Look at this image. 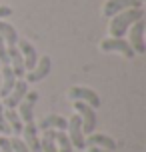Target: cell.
I'll return each mask as SVG.
<instances>
[{
  "label": "cell",
  "instance_id": "cell-1",
  "mask_svg": "<svg viewBox=\"0 0 146 152\" xmlns=\"http://www.w3.org/2000/svg\"><path fill=\"white\" fill-rule=\"evenodd\" d=\"M140 18H144V8H128L124 12H118L112 18H108L110 20L108 22V34L114 38H124L128 28Z\"/></svg>",
  "mask_w": 146,
  "mask_h": 152
},
{
  "label": "cell",
  "instance_id": "cell-2",
  "mask_svg": "<svg viewBox=\"0 0 146 152\" xmlns=\"http://www.w3.org/2000/svg\"><path fill=\"white\" fill-rule=\"evenodd\" d=\"M72 106H74V114H78V118L82 122V132H84L86 136L92 134V132H96V128H98V114H96V108L88 106L84 102H72Z\"/></svg>",
  "mask_w": 146,
  "mask_h": 152
},
{
  "label": "cell",
  "instance_id": "cell-3",
  "mask_svg": "<svg viewBox=\"0 0 146 152\" xmlns=\"http://www.w3.org/2000/svg\"><path fill=\"white\" fill-rule=\"evenodd\" d=\"M128 44L132 46V50L134 54H144L146 52V20L144 18H140L136 22L132 24L130 28H128Z\"/></svg>",
  "mask_w": 146,
  "mask_h": 152
},
{
  "label": "cell",
  "instance_id": "cell-4",
  "mask_svg": "<svg viewBox=\"0 0 146 152\" xmlns=\"http://www.w3.org/2000/svg\"><path fill=\"white\" fill-rule=\"evenodd\" d=\"M68 124H66V136H68L72 148H78V150H84L86 148V134L82 132V122L78 118V114H72L70 118H66Z\"/></svg>",
  "mask_w": 146,
  "mask_h": 152
},
{
  "label": "cell",
  "instance_id": "cell-5",
  "mask_svg": "<svg viewBox=\"0 0 146 152\" xmlns=\"http://www.w3.org/2000/svg\"><path fill=\"white\" fill-rule=\"evenodd\" d=\"M100 50H102V52H106V54H112V52L122 54L124 58H134V56H136L126 38H114V36L104 38V40L100 42Z\"/></svg>",
  "mask_w": 146,
  "mask_h": 152
},
{
  "label": "cell",
  "instance_id": "cell-6",
  "mask_svg": "<svg viewBox=\"0 0 146 152\" xmlns=\"http://www.w3.org/2000/svg\"><path fill=\"white\" fill-rule=\"evenodd\" d=\"M50 70H52V60H50V56H38V62L34 64L32 70H28V72L24 74V80H26L28 84L42 82L44 78H48Z\"/></svg>",
  "mask_w": 146,
  "mask_h": 152
},
{
  "label": "cell",
  "instance_id": "cell-7",
  "mask_svg": "<svg viewBox=\"0 0 146 152\" xmlns=\"http://www.w3.org/2000/svg\"><path fill=\"white\" fill-rule=\"evenodd\" d=\"M68 98L72 100V102H84V104H88V106H92V108L100 106L98 92H94L92 88H88V86H72L68 90Z\"/></svg>",
  "mask_w": 146,
  "mask_h": 152
},
{
  "label": "cell",
  "instance_id": "cell-8",
  "mask_svg": "<svg viewBox=\"0 0 146 152\" xmlns=\"http://www.w3.org/2000/svg\"><path fill=\"white\" fill-rule=\"evenodd\" d=\"M36 102H38V92L28 90L26 96L22 98V102L16 106V112H18V116H20V120H22L24 124L34 122V106H36Z\"/></svg>",
  "mask_w": 146,
  "mask_h": 152
},
{
  "label": "cell",
  "instance_id": "cell-9",
  "mask_svg": "<svg viewBox=\"0 0 146 152\" xmlns=\"http://www.w3.org/2000/svg\"><path fill=\"white\" fill-rule=\"evenodd\" d=\"M28 86H30V84L26 82L24 78H18L16 84H14V88H12L4 98L0 100V102H2V106H4V108H16L20 102H22V98L26 96V92L30 90Z\"/></svg>",
  "mask_w": 146,
  "mask_h": 152
},
{
  "label": "cell",
  "instance_id": "cell-10",
  "mask_svg": "<svg viewBox=\"0 0 146 152\" xmlns=\"http://www.w3.org/2000/svg\"><path fill=\"white\" fill-rule=\"evenodd\" d=\"M128 8H144V4L138 0H106L104 6H102V14L106 18H112L114 14L124 12Z\"/></svg>",
  "mask_w": 146,
  "mask_h": 152
},
{
  "label": "cell",
  "instance_id": "cell-11",
  "mask_svg": "<svg viewBox=\"0 0 146 152\" xmlns=\"http://www.w3.org/2000/svg\"><path fill=\"white\" fill-rule=\"evenodd\" d=\"M38 132H40V130H38V126H36L34 122L24 124L20 138H22L24 144L28 146V150H30V152H40V134H38Z\"/></svg>",
  "mask_w": 146,
  "mask_h": 152
},
{
  "label": "cell",
  "instance_id": "cell-12",
  "mask_svg": "<svg viewBox=\"0 0 146 152\" xmlns=\"http://www.w3.org/2000/svg\"><path fill=\"white\" fill-rule=\"evenodd\" d=\"M16 46H18V50H20V56H22V60H24V68H26V72L32 70L34 64L38 62V52H36L34 44L28 42V40H18Z\"/></svg>",
  "mask_w": 146,
  "mask_h": 152
},
{
  "label": "cell",
  "instance_id": "cell-13",
  "mask_svg": "<svg viewBox=\"0 0 146 152\" xmlns=\"http://www.w3.org/2000/svg\"><path fill=\"white\" fill-rule=\"evenodd\" d=\"M86 146H96V148H102V150L114 152L116 150V140L108 134H100V132H92L86 136Z\"/></svg>",
  "mask_w": 146,
  "mask_h": 152
},
{
  "label": "cell",
  "instance_id": "cell-14",
  "mask_svg": "<svg viewBox=\"0 0 146 152\" xmlns=\"http://www.w3.org/2000/svg\"><path fill=\"white\" fill-rule=\"evenodd\" d=\"M66 124H68V120L64 116H60V114H48L36 126H38V130L44 132V130H66Z\"/></svg>",
  "mask_w": 146,
  "mask_h": 152
},
{
  "label": "cell",
  "instance_id": "cell-15",
  "mask_svg": "<svg viewBox=\"0 0 146 152\" xmlns=\"http://www.w3.org/2000/svg\"><path fill=\"white\" fill-rule=\"evenodd\" d=\"M8 66H10V70H12V72H14L16 78H24L26 68H24V60H22V56H20L18 46L8 48Z\"/></svg>",
  "mask_w": 146,
  "mask_h": 152
},
{
  "label": "cell",
  "instance_id": "cell-16",
  "mask_svg": "<svg viewBox=\"0 0 146 152\" xmlns=\"http://www.w3.org/2000/svg\"><path fill=\"white\" fill-rule=\"evenodd\" d=\"M4 116H6L10 134H12V136H20V134H22V128H24V122L20 120L16 108H4Z\"/></svg>",
  "mask_w": 146,
  "mask_h": 152
},
{
  "label": "cell",
  "instance_id": "cell-17",
  "mask_svg": "<svg viewBox=\"0 0 146 152\" xmlns=\"http://www.w3.org/2000/svg\"><path fill=\"white\" fill-rule=\"evenodd\" d=\"M0 36H2L4 42H6L8 48H14V46L18 44V40H20L16 28L10 22H6V20H0Z\"/></svg>",
  "mask_w": 146,
  "mask_h": 152
},
{
  "label": "cell",
  "instance_id": "cell-18",
  "mask_svg": "<svg viewBox=\"0 0 146 152\" xmlns=\"http://www.w3.org/2000/svg\"><path fill=\"white\" fill-rule=\"evenodd\" d=\"M40 152H58V148H56V130H44L42 132Z\"/></svg>",
  "mask_w": 146,
  "mask_h": 152
},
{
  "label": "cell",
  "instance_id": "cell-19",
  "mask_svg": "<svg viewBox=\"0 0 146 152\" xmlns=\"http://www.w3.org/2000/svg\"><path fill=\"white\" fill-rule=\"evenodd\" d=\"M56 148H58V152H74L64 130H56Z\"/></svg>",
  "mask_w": 146,
  "mask_h": 152
},
{
  "label": "cell",
  "instance_id": "cell-20",
  "mask_svg": "<svg viewBox=\"0 0 146 152\" xmlns=\"http://www.w3.org/2000/svg\"><path fill=\"white\" fill-rule=\"evenodd\" d=\"M10 144H12V152H30L20 136H10Z\"/></svg>",
  "mask_w": 146,
  "mask_h": 152
},
{
  "label": "cell",
  "instance_id": "cell-21",
  "mask_svg": "<svg viewBox=\"0 0 146 152\" xmlns=\"http://www.w3.org/2000/svg\"><path fill=\"white\" fill-rule=\"evenodd\" d=\"M0 134H2V136H10V128H8L6 116H4V106H2V102H0Z\"/></svg>",
  "mask_w": 146,
  "mask_h": 152
},
{
  "label": "cell",
  "instance_id": "cell-22",
  "mask_svg": "<svg viewBox=\"0 0 146 152\" xmlns=\"http://www.w3.org/2000/svg\"><path fill=\"white\" fill-rule=\"evenodd\" d=\"M6 64H8V46L0 36V66H6Z\"/></svg>",
  "mask_w": 146,
  "mask_h": 152
},
{
  "label": "cell",
  "instance_id": "cell-23",
  "mask_svg": "<svg viewBox=\"0 0 146 152\" xmlns=\"http://www.w3.org/2000/svg\"><path fill=\"white\" fill-rule=\"evenodd\" d=\"M0 152H12L10 136H2V134H0Z\"/></svg>",
  "mask_w": 146,
  "mask_h": 152
},
{
  "label": "cell",
  "instance_id": "cell-24",
  "mask_svg": "<svg viewBox=\"0 0 146 152\" xmlns=\"http://www.w3.org/2000/svg\"><path fill=\"white\" fill-rule=\"evenodd\" d=\"M8 16H12V8H10V6H2V4H0V20H6Z\"/></svg>",
  "mask_w": 146,
  "mask_h": 152
},
{
  "label": "cell",
  "instance_id": "cell-25",
  "mask_svg": "<svg viewBox=\"0 0 146 152\" xmlns=\"http://www.w3.org/2000/svg\"><path fill=\"white\" fill-rule=\"evenodd\" d=\"M88 152H108V150H102V148H96V146H86Z\"/></svg>",
  "mask_w": 146,
  "mask_h": 152
},
{
  "label": "cell",
  "instance_id": "cell-26",
  "mask_svg": "<svg viewBox=\"0 0 146 152\" xmlns=\"http://www.w3.org/2000/svg\"><path fill=\"white\" fill-rule=\"evenodd\" d=\"M138 2H142V4H144V2H146V0H138Z\"/></svg>",
  "mask_w": 146,
  "mask_h": 152
}]
</instances>
